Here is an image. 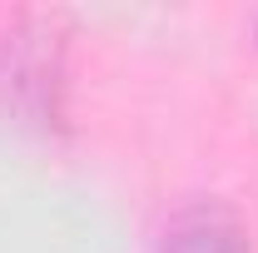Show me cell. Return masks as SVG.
<instances>
[{"label": "cell", "mask_w": 258, "mask_h": 253, "mask_svg": "<svg viewBox=\"0 0 258 253\" xmlns=\"http://www.w3.org/2000/svg\"><path fill=\"white\" fill-rule=\"evenodd\" d=\"M159 253H253V243H248V228L224 204L209 199V204H189L169 219Z\"/></svg>", "instance_id": "cell-1"}]
</instances>
